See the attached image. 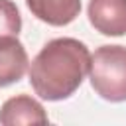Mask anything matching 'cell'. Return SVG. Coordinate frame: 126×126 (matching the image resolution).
<instances>
[{"label":"cell","mask_w":126,"mask_h":126,"mask_svg":"<svg viewBox=\"0 0 126 126\" xmlns=\"http://www.w3.org/2000/svg\"><path fill=\"white\" fill-rule=\"evenodd\" d=\"M91 51L75 37L47 41L30 65V85L43 100L69 98L89 75Z\"/></svg>","instance_id":"cell-1"},{"label":"cell","mask_w":126,"mask_h":126,"mask_svg":"<svg viewBox=\"0 0 126 126\" xmlns=\"http://www.w3.org/2000/svg\"><path fill=\"white\" fill-rule=\"evenodd\" d=\"M89 81L94 93L108 102L126 100V47L100 45L91 55Z\"/></svg>","instance_id":"cell-2"},{"label":"cell","mask_w":126,"mask_h":126,"mask_svg":"<svg viewBox=\"0 0 126 126\" xmlns=\"http://www.w3.org/2000/svg\"><path fill=\"white\" fill-rule=\"evenodd\" d=\"M89 22L102 35H126V0H91Z\"/></svg>","instance_id":"cell-3"},{"label":"cell","mask_w":126,"mask_h":126,"mask_svg":"<svg viewBox=\"0 0 126 126\" xmlns=\"http://www.w3.org/2000/svg\"><path fill=\"white\" fill-rule=\"evenodd\" d=\"M28 53L18 35L0 37V87L18 83L28 71Z\"/></svg>","instance_id":"cell-4"},{"label":"cell","mask_w":126,"mask_h":126,"mask_svg":"<svg viewBox=\"0 0 126 126\" xmlns=\"http://www.w3.org/2000/svg\"><path fill=\"white\" fill-rule=\"evenodd\" d=\"M49 118L45 108L28 94H18L8 98L0 108L2 126H20V124H47Z\"/></svg>","instance_id":"cell-5"},{"label":"cell","mask_w":126,"mask_h":126,"mask_svg":"<svg viewBox=\"0 0 126 126\" xmlns=\"http://www.w3.org/2000/svg\"><path fill=\"white\" fill-rule=\"evenodd\" d=\"M30 12L49 24V26H67L81 14V0H26Z\"/></svg>","instance_id":"cell-6"},{"label":"cell","mask_w":126,"mask_h":126,"mask_svg":"<svg viewBox=\"0 0 126 126\" xmlns=\"http://www.w3.org/2000/svg\"><path fill=\"white\" fill-rule=\"evenodd\" d=\"M22 30V16L12 0H0V37L18 35Z\"/></svg>","instance_id":"cell-7"}]
</instances>
